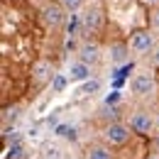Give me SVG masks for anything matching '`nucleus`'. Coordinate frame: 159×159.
<instances>
[{
  "mask_svg": "<svg viewBox=\"0 0 159 159\" xmlns=\"http://www.w3.org/2000/svg\"><path fill=\"white\" fill-rule=\"evenodd\" d=\"M64 10H66V7H64L61 2L59 5L47 2V5L42 7V22H44L47 27H52V30H54V27H61V25H64Z\"/></svg>",
  "mask_w": 159,
  "mask_h": 159,
  "instance_id": "1",
  "label": "nucleus"
},
{
  "mask_svg": "<svg viewBox=\"0 0 159 159\" xmlns=\"http://www.w3.org/2000/svg\"><path fill=\"white\" fill-rule=\"evenodd\" d=\"M105 139L110 142V144H125L127 139H130V127L127 125H120V122H113V125H108L105 127Z\"/></svg>",
  "mask_w": 159,
  "mask_h": 159,
  "instance_id": "2",
  "label": "nucleus"
},
{
  "mask_svg": "<svg viewBox=\"0 0 159 159\" xmlns=\"http://www.w3.org/2000/svg\"><path fill=\"white\" fill-rule=\"evenodd\" d=\"M152 91H154L152 74H149V71L135 74V79H132V93H135V96H147V93H152Z\"/></svg>",
  "mask_w": 159,
  "mask_h": 159,
  "instance_id": "3",
  "label": "nucleus"
},
{
  "mask_svg": "<svg viewBox=\"0 0 159 159\" xmlns=\"http://www.w3.org/2000/svg\"><path fill=\"white\" fill-rule=\"evenodd\" d=\"M152 44H154V42H152V34L139 30V32L132 34V39H130V49H132L135 54H144V52L152 49Z\"/></svg>",
  "mask_w": 159,
  "mask_h": 159,
  "instance_id": "4",
  "label": "nucleus"
},
{
  "mask_svg": "<svg viewBox=\"0 0 159 159\" xmlns=\"http://www.w3.org/2000/svg\"><path fill=\"white\" fill-rule=\"evenodd\" d=\"M81 27L83 32H96L100 27V10L98 7H88L83 15H81Z\"/></svg>",
  "mask_w": 159,
  "mask_h": 159,
  "instance_id": "5",
  "label": "nucleus"
},
{
  "mask_svg": "<svg viewBox=\"0 0 159 159\" xmlns=\"http://www.w3.org/2000/svg\"><path fill=\"white\" fill-rule=\"evenodd\" d=\"M32 79L37 81V83H44V81L54 79V69H52V64L47 59H39L34 66H32Z\"/></svg>",
  "mask_w": 159,
  "mask_h": 159,
  "instance_id": "6",
  "label": "nucleus"
},
{
  "mask_svg": "<svg viewBox=\"0 0 159 159\" xmlns=\"http://www.w3.org/2000/svg\"><path fill=\"white\" fill-rule=\"evenodd\" d=\"M152 118L147 115V113H135L132 115V120H130V127L135 130V132H139V135H149L152 132Z\"/></svg>",
  "mask_w": 159,
  "mask_h": 159,
  "instance_id": "7",
  "label": "nucleus"
},
{
  "mask_svg": "<svg viewBox=\"0 0 159 159\" xmlns=\"http://www.w3.org/2000/svg\"><path fill=\"white\" fill-rule=\"evenodd\" d=\"M69 79L71 81H88L91 79V64H86V61H71Z\"/></svg>",
  "mask_w": 159,
  "mask_h": 159,
  "instance_id": "8",
  "label": "nucleus"
},
{
  "mask_svg": "<svg viewBox=\"0 0 159 159\" xmlns=\"http://www.w3.org/2000/svg\"><path fill=\"white\" fill-rule=\"evenodd\" d=\"M79 54H81V61H86V64H98L100 61L98 44H83V47L79 49Z\"/></svg>",
  "mask_w": 159,
  "mask_h": 159,
  "instance_id": "9",
  "label": "nucleus"
},
{
  "mask_svg": "<svg viewBox=\"0 0 159 159\" xmlns=\"http://www.w3.org/2000/svg\"><path fill=\"white\" fill-rule=\"evenodd\" d=\"M127 47L125 44H120V42H115V44H110V61L113 64H125L127 61Z\"/></svg>",
  "mask_w": 159,
  "mask_h": 159,
  "instance_id": "10",
  "label": "nucleus"
},
{
  "mask_svg": "<svg viewBox=\"0 0 159 159\" xmlns=\"http://www.w3.org/2000/svg\"><path fill=\"white\" fill-rule=\"evenodd\" d=\"M42 159H64V152H61L59 144H44L42 147Z\"/></svg>",
  "mask_w": 159,
  "mask_h": 159,
  "instance_id": "11",
  "label": "nucleus"
},
{
  "mask_svg": "<svg viewBox=\"0 0 159 159\" xmlns=\"http://www.w3.org/2000/svg\"><path fill=\"white\" fill-rule=\"evenodd\" d=\"M17 118H20V108H17V105H12V108H5V110H2V122H5V125L15 122Z\"/></svg>",
  "mask_w": 159,
  "mask_h": 159,
  "instance_id": "12",
  "label": "nucleus"
},
{
  "mask_svg": "<svg viewBox=\"0 0 159 159\" xmlns=\"http://www.w3.org/2000/svg\"><path fill=\"white\" fill-rule=\"evenodd\" d=\"M66 83H69V79H66L64 74H54V79H52V91H54V93H61V91L66 88Z\"/></svg>",
  "mask_w": 159,
  "mask_h": 159,
  "instance_id": "13",
  "label": "nucleus"
},
{
  "mask_svg": "<svg viewBox=\"0 0 159 159\" xmlns=\"http://www.w3.org/2000/svg\"><path fill=\"white\" fill-rule=\"evenodd\" d=\"M88 159H113V152H110L108 147H93L91 154H88Z\"/></svg>",
  "mask_w": 159,
  "mask_h": 159,
  "instance_id": "14",
  "label": "nucleus"
},
{
  "mask_svg": "<svg viewBox=\"0 0 159 159\" xmlns=\"http://www.w3.org/2000/svg\"><path fill=\"white\" fill-rule=\"evenodd\" d=\"M98 91H100V81L98 79L86 81V86L81 88V93H83V96H93V93H98Z\"/></svg>",
  "mask_w": 159,
  "mask_h": 159,
  "instance_id": "15",
  "label": "nucleus"
},
{
  "mask_svg": "<svg viewBox=\"0 0 159 159\" xmlns=\"http://www.w3.org/2000/svg\"><path fill=\"white\" fill-rule=\"evenodd\" d=\"M57 135H59V137H66V139H76V130H74L71 125H66V122H64V125L57 127Z\"/></svg>",
  "mask_w": 159,
  "mask_h": 159,
  "instance_id": "16",
  "label": "nucleus"
},
{
  "mask_svg": "<svg viewBox=\"0 0 159 159\" xmlns=\"http://www.w3.org/2000/svg\"><path fill=\"white\" fill-rule=\"evenodd\" d=\"M7 157H10V159H20V157H22V142L10 144V149H7Z\"/></svg>",
  "mask_w": 159,
  "mask_h": 159,
  "instance_id": "17",
  "label": "nucleus"
},
{
  "mask_svg": "<svg viewBox=\"0 0 159 159\" xmlns=\"http://www.w3.org/2000/svg\"><path fill=\"white\" fill-rule=\"evenodd\" d=\"M59 2L66 7V10H69V12H76L81 5H83V0H59Z\"/></svg>",
  "mask_w": 159,
  "mask_h": 159,
  "instance_id": "18",
  "label": "nucleus"
},
{
  "mask_svg": "<svg viewBox=\"0 0 159 159\" xmlns=\"http://www.w3.org/2000/svg\"><path fill=\"white\" fill-rule=\"evenodd\" d=\"M130 71H132V64H125L122 69H118V74H115V76H118V79H125V76H127Z\"/></svg>",
  "mask_w": 159,
  "mask_h": 159,
  "instance_id": "19",
  "label": "nucleus"
},
{
  "mask_svg": "<svg viewBox=\"0 0 159 159\" xmlns=\"http://www.w3.org/2000/svg\"><path fill=\"white\" fill-rule=\"evenodd\" d=\"M118 100H120V93L115 91V93H110V96L105 98V105H113V103H118Z\"/></svg>",
  "mask_w": 159,
  "mask_h": 159,
  "instance_id": "20",
  "label": "nucleus"
},
{
  "mask_svg": "<svg viewBox=\"0 0 159 159\" xmlns=\"http://www.w3.org/2000/svg\"><path fill=\"white\" fill-rule=\"evenodd\" d=\"M142 2H147V5H154V2H159V0H142Z\"/></svg>",
  "mask_w": 159,
  "mask_h": 159,
  "instance_id": "21",
  "label": "nucleus"
},
{
  "mask_svg": "<svg viewBox=\"0 0 159 159\" xmlns=\"http://www.w3.org/2000/svg\"><path fill=\"white\" fill-rule=\"evenodd\" d=\"M154 25H157V30H159V12H157V17H154Z\"/></svg>",
  "mask_w": 159,
  "mask_h": 159,
  "instance_id": "22",
  "label": "nucleus"
},
{
  "mask_svg": "<svg viewBox=\"0 0 159 159\" xmlns=\"http://www.w3.org/2000/svg\"><path fill=\"white\" fill-rule=\"evenodd\" d=\"M154 61H157V64H159V49H157V54H154Z\"/></svg>",
  "mask_w": 159,
  "mask_h": 159,
  "instance_id": "23",
  "label": "nucleus"
},
{
  "mask_svg": "<svg viewBox=\"0 0 159 159\" xmlns=\"http://www.w3.org/2000/svg\"><path fill=\"white\" fill-rule=\"evenodd\" d=\"M147 159H159V157H157V154H154V157H147Z\"/></svg>",
  "mask_w": 159,
  "mask_h": 159,
  "instance_id": "24",
  "label": "nucleus"
}]
</instances>
